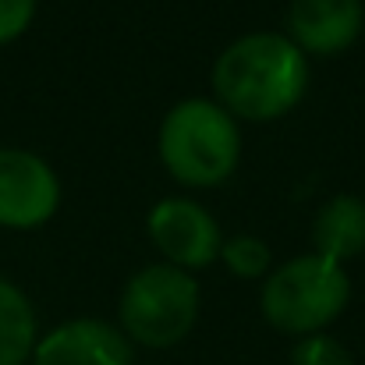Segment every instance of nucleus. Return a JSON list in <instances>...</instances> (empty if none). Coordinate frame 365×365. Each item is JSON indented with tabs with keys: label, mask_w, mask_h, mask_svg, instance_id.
<instances>
[{
	"label": "nucleus",
	"mask_w": 365,
	"mask_h": 365,
	"mask_svg": "<svg viewBox=\"0 0 365 365\" xmlns=\"http://www.w3.org/2000/svg\"><path fill=\"white\" fill-rule=\"evenodd\" d=\"M291 365H355L351 351L330 337V334H312V337H302L291 351Z\"/></svg>",
	"instance_id": "12"
},
{
	"label": "nucleus",
	"mask_w": 365,
	"mask_h": 365,
	"mask_svg": "<svg viewBox=\"0 0 365 365\" xmlns=\"http://www.w3.org/2000/svg\"><path fill=\"white\" fill-rule=\"evenodd\" d=\"M160 163L185 188L224 185L242 160V128L217 100H181L160 124Z\"/></svg>",
	"instance_id": "2"
},
{
	"label": "nucleus",
	"mask_w": 365,
	"mask_h": 365,
	"mask_svg": "<svg viewBox=\"0 0 365 365\" xmlns=\"http://www.w3.org/2000/svg\"><path fill=\"white\" fill-rule=\"evenodd\" d=\"M348 298L351 277L344 273V266L309 252L280 262L266 277L259 309L273 330L291 337H312L323 334L348 309Z\"/></svg>",
	"instance_id": "3"
},
{
	"label": "nucleus",
	"mask_w": 365,
	"mask_h": 365,
	"mask_svg": "<svg viewBox=\"0 0 365 365\" xmlns=\"http://www.w3.org/2000/svg\"><path fill=\"white\" fill-rule=\"evenodd\" d=\"M312 245L316 255L334 259L344 266V259L362 255L365 248V199L359 195H334L319 206L312 220Z\"/></svg>",
	"instance_id": "9"
},
{
	"label": "nucleus",
	"mask_w": 365,
	"mask_h": 365,
	"mask_svg": "<svg viewBox=\"0 0 365 365\" xmlns=\"http://www.w3.org/2000/svg\"><path fill=\"white\" fill-rule=\"evenodd\" d=\"M36 348V312L29 298L0 277V365H25Z\"/></svg>",
	"instance_id": "10"
},
{
	"label": "nucleus",
	"mask_w": 365,
	"mask_h": 365,
	"mask_svg": "<svg viewBox=\"0 0 365 365\" xmlns=\"http://www.w3.org/2000/svg\"><path fill=\"white\" fill-rule=\"evenodd\" d=\"M309 89L305 53L277 32H248L213 64L217 103L235 121H277L291 114Z\"/></svg>",
	"instance_id": "1"
},
{
	"label": "nucleus",
	"mask_w": 365,
	"mask_h": 365,
	"mask_svg": "<svg viewBox=\"0 0 365 365\" xmlns=\"http://www.w3.org/2000/svg\"><path fill=\"white\" fill-rule=\"evenodd\" d=\"M61 206L53 167L29 149H0V227H43Z\"/></svg>",
	"instance_id": "6"
},
{
	"label": "nucleus",
	"mask_w": 365,
	"mask_h": 365,
	"mask_svg": "<svg viewBox=\"0 0 365 365\" xmlns=\"http://www.w3.org/2000/svg\"><path fill=\"white\" fill-rule=\"evenodd\" d=\"M32 365H135L131 341L103 319H68L36 341Z\"/></svg>",
	"instance_id": "7"
},
{
	"label": "nucleus",
	"mask_w": 365,
	"mask_h": 365,
	"mask_svg": "<svg viewBox=\"0 0 365 365\" xmlns=\"http://www.w3.org/2000/svg\"><path fill=\"white\" fill-rule=\"evenodd\" d=\"M121 334L142 348L181 344L199 319V284L188 269L153 262L138 269L121 291Z\"/></svg>",
	"instance_id": "4"
},
{
	"label": "nucleus",
	"mask_w": 365,
	"mask_h": 365,
	"mask_svg": "<svg viewBox=\"0 0 365 365\" xmlns=\"http://www.w3.org/2000/svg\"><path fill=\"white\" fill-rule=\"evenodd\" d=\"M36 14V0H0V46L14 43Z\"/></svg>",
	"instance_id": "13"
},
{
	"label": "nucleus",
	"mask_w": 365,
	"mask_h": 365,
	"mask_svg": "<svg viewBox=\"0 0 365 365\" xmlns=\"http://www.w3.org/2000/svg\"><path fill=\"white\" fill-rule=\"evenodd\" d=\"M145 227L153 245L163 252V259L178 269L195 273L220 259V245H224L220 224L213 220L210 210H202L192 199H181V195L160 199L149 210Z\"/></svg>",
	"instance_id": "5"
},
{
	"label": "nucleus",
	"mask_w": 365,
	"mask_h": 365,
	"mask_svg": "<svg viewBox=\"0 0 365 365\" xmlns=\"http://www.w3.org/2000/svg\"><path fill=\"white\" fill-rule=\"evenodd\" d=\"M220 259H224V266H227L235 277H242V280H255V277L269 273V266H273L269 245L262 242V238H255V235L224 238V245H220Z\"/></svg>",
	"instance_id": "11"
},
{
	"label": "nucleus",
	"mask_w": 365,
	"mask_h": 365,
	"mask_svg": "<svg viewBox=\"0 0 365 365\" xmlns=\"http://www.w3.org/2000/svg\"><path fill=\"white\" fill-rule=\"evenodd\" d=\"M365 25L362 0H291L287 39L302 53H341L348 50Z\"/></svg>",
	"instance_id": "8"
}]
</instances>
